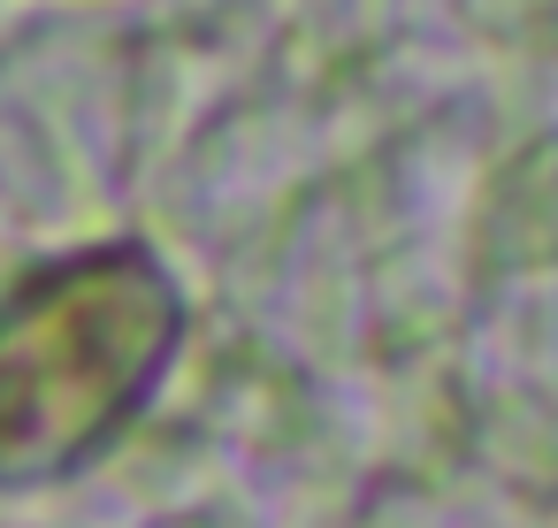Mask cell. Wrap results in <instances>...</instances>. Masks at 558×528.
<instances>
[{
	"instance_id": "1",
	"label": "cell",
	"mask_w": 558,
	"mask_h": 528,
	"mask_svg": "<svg viewBox=\"0 0 558 528\" xmlns=\"http://www.w3.org/2000/svg\"><path fill=\"white\" fill-rule=\"evenodd\" d=\"M177 345V291L146 253H85L0 307V482L108 444Z\"/></svg>"
}]
</instances>
